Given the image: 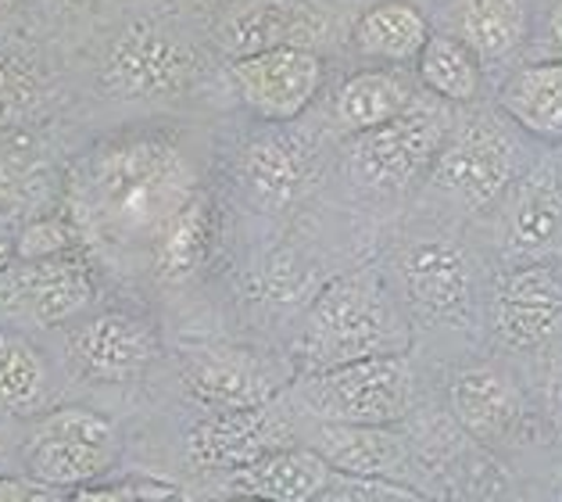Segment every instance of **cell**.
Wrapping results in <instances>:
<instances>
[{
	"instance_id": "obj_1",
	"label": "cell",
	"mask_w": 562,
	"mask_h": 502,
	"mask_svg": "<svg viewBox=\"0 0 562 502\" xmlns=\"http://www.w3.org/2000/svg\"><path fill=\"white\" fill-rule=\"evenodd\" d=\"M190 194L187 161L161 137L112 141L87 166L90 209L101 226L126 237H155Z\"/></svg>"
},
{
	"instance_id": "obj_2",
	"label": "cell",
	"mask_w": 562,
	"mask_h": 502,
	"mask_svg": "<svg viewBox=\"0 0 562 502\" xmlns=\"http://www.w3.org/2000/svg\"><path fill=\"white\" fill-rule=\"evenodd\" d=\"M119 459L115 424L83 405H65L40 416L22 445L25 478L40 488H72L98 484Z\"/></svg>"
},
{
	"instance_id": "obj_3",
	"label": "cell",
	"mask_w": 562,
	"mask_h": 502,
	"mask_svg": "<svg viewBox=\"0 0 562 502\" xmlns=\"http://www.w3.org/2000/svg\"><path fill=\"white\" fill-rule=\"evenodd\" d=\"M194 79V51L155 22L126 25L104 54L101 83L115 98H172Z\"/></svg>"
},
{
	"instance_id": "obj_4",
	"label": "cell",
	"mask_w": 562,
	"mask_h": 502,
	"mask_svg": "<svg viewBox=\"0 0 562 502\" xmlns=\"http://www.w3.org/2000/svg\"><path fill=\"white\" fill-rule=\"evenodd\" d=\"M323 83V62L308 47H277L233 62V87L255 115L286 122L301 115Z\"/></svg>"
},
{
	"instance_id": "obj_5",
	"label": "cell",
	"mask_w": 562,
	"mask_h": 502,
	"mask_svg": "<svg viewBox=\"0 0 562 502\" xmlns=\"http://www.w3.org/2000/svg\"><path fill=\"white\" fill-rule=\"evenodd\" d=\"M0 302L44 327H58L93 302V277L76 255L22 263L0 277Z\"/></svg>"
},
{
	"instance_id": "obj_6",
	"label": "cell",
	"mask_w": 562,
	"mask_h": 502,
	"mask_svg": "<svg viewBox=\"0 0 562 502\" xmlns=\"http://www.w3.org/2000/svg\"><path fill=\"white\" fill-rule=\"evenodd\" d=\"M72 362L93 381H130L155 356V334L130 312H98L72 331Z\"/></svg>"
},
{
	"instance_id": "obj_7",
	"label": "cell",
	"mask_w": 562,
	"mask_h": 502,
	"mask_svg": "<svg viewBox=\"0 0 562 502\" xmlns=\"http://www.w3.org/2000/svg\"><path fill=\"white\" fill-rule=\"evenodd\" d=\"M277 449H283V427L262 405L215 413L187 434V453L198 467H223L229 473Z\"/></svg>"
},
{
	"instance_id": "obj_8",
	"label": "cell",
	"mask_w": 562,
	"mask_h": 502,
	"mask_svg": "<svg viewBox=\"0 0 562 502\" xmlns=\"http://www.w3.org/2000/svg\"><path fill=\"white\" fill-rule=\"evenodd\" d=\"M308 405L334 424H376L387 416L394 399V370L391 362L355 359L345 366L319 370L308 384Z\"/></svg>"
},
{
	"instance_id": "obj_9",
	"label": "cell",
	"mask_w": 562,
	"mask_h": 502,
	"mask_svg": "<svg viewBox=\"0 0 562 502\" xmlns=\"http://www.w3.org/2000/svg\"><path fill=\"white\" fill-rule=\"evenodd\" d=\"M315 30V15L301 0H244L215 25V44L233 62L277 47H301L297 40Z\"/></svg>"
},
{
	"instance_id": "obj_10",
	"label": "cell",
	"mask_w": 562,
	"mask_h": 502,
	"mask_svg": "<svg viewBox=\"0 0 562 502\" xmlns=\"http://www.w3.org/2000/svg\"><path fill=\"white\" fill-rule=\"evenodd\" d=\"M334 473L337 470L315 449H277L233 470L229 492L266 502H315V495L334 481Z\"/></svg>"
},
{
	"instance_id": "obj_11",
	"label": "cell",
	"mask_w": 562,
	"mask_h": 502,
	"mask_svg": "<svg viewBox=\"0 0 562 502\" xmlns=\"http://www.w3.org/2000/svg\"><path fill=\"white\" fill-rule=\"evenodd\" d=\"M183 381L194 399L212 405L215 413L258 410L272 395V381L258 370V362L233 352H201L183 366Z\"/></svg>"
},
{
	"instance_id": "obj_12",
	"label": "cell",
	"mask_w": 562,
	"mask_h": 502,
	"mask_svg": "<svg viewBox=\"0 0 562 502\" xmlns=\"http://www.w3.org/2000/svg\"><path fill=\"white\" fill-rule=\"evenodd\" d=\"M212 244V212L201 194H190L155 234V274L166 283H183L201 269Z\"/></svg>"
},
{
	"instance_id": "obj_13",
	"label": "cell",
	"mask_w": 562,
	"mask_h": 502,
	"mask_svg": "<svg viewBox=\"0 0 562 502\" xmlns=\"http://www.w3.org/2000/svg\"><path fill=\"white\" fill-rule=\"evenodd\" d=\"M50 399V366L22 334L0 331V413L36 416Z\"/></svg>"
},
{
	"instance_id": "obj_14",
	"label": "cell",
	"mask_w": 562,
	"mask_h": 502,
	"mask_svg": "<svg viewBox=\"0 0 562 502\" xmlns=\"http://www.w3.org/2000/svg\"><path fill=\"white\" fill-rule=\"evenodd\" d=\"M362 334H366V312H362L359 294L334 283V288L323 294L319 309H315L312 337H308L315 359L323 362L319 370L359 359V348L355 345L362 342Z\"/></svg>"
},
{
	"instance_id": "obj_15",
	"label": "cell",
	"mask_w": 562,
	"mask_h": 502,
	"mask_svg": "<svg viewBox=\"0 0 562 502\" xmlns=\"http://www.w3.org/2000/svg\"><path fill=\"white\" fill-rule=\"evenodd\" d=\"M308 158L305 147L297 141L283 137V133H272L248 147V158H244V176H248V187L272 205H283L297 194L301 180H305Z\"/></svg>"
},
{
	"instance_id": "obj_16",
	"label": "cell",
	"mask_w": 562,
	"mask_h": 502,
	"mask_svg": "<svg viewBox=\"0 0 562 502\" xmlns=\"http://www.w3.org/2000/svg\"><path fill=\"white\" fill-rule=\"evenodd\" d=\"M397 104H402V90L383 72H362L337 90V119L345 122L348 130L383 126V122L394 119Z\"/></svg>"
},
{
	"instance_id": "obj_17",
	"label": "cell",
	"mask_w": 562,
	"mask_h": 502,
	"mask_svg": "<svg viewBox=\"0 0 562 502\" xmlns=\"http://www.w3.org/2000/svg\"><path fill=\"white\" fill-rule=\"evenodd\" d=\"M423 40V22L416 19V11H408L402 4H383L376 11H369L359 25V44L369 54L380 58H408Z\"/></svg>"
},
{
	"instance_id": "obj_18",
	"label": "cell",
	"mask_w": 562,
	"mask_h": 502,
	"mask_svg": "<svg viewBox=\"0 0 562 502\" xmlns=\"http://www.w3.org/2000/svg\"><path fill=\"white\" fill-rule=\"evenodd\" d=\"M44 101V76L25 54L0 47V126L36 112Z\"/></svg>"
},
{
	"instance_id": "obj_19",
	"label": "cell",
	"mask_w": 562,
	"mask_h": 502,
	"mask_svg": "<svg viewBox=\"0 0 562 502\" xmlns=\"http://www.w3.org/2000/svg\"><path fill=\"white\" fill-rule=\"evenodd\" d=\"M72 248V230L61 220H36L22 230V237L15 241L19 259L36 263V259H54V255H68Z\"/></svg>"
},
{
	"instance_id": "obj_20",
	"label": "cell",
	"mask_w": 562,
	"mask_h": 502,
	"mask_svg": "<svg viewBox=\"0 0 562 502\" xmlns=\"http://www.w3.org/2000/svg\"><path fill=\"white\" fill-rule=\"evenodd\" d=\"M172 488L161 484H83L72 488L65 502H166Z\"/></svg>"
},
{
	"instance_id": "obj_21",
	"label": "cell",
	"mask_w": 562,
	"mask_h": 502,
	"mask_svg": "<svg viewBox=\"0 0 562 502\" xmlns=\"http://www.w3.org/2000/svg\"><path fill=\"white\" fill-rule=\"evenodd\" d=\"M427 76L434 79L437 87L462 93L465 90V62H462V54L451 51L448 44H434L430 54H427Z\"/></svg>"
},
{
	"instance_id": "obj_22",
	"label": "cell",
	"mask_w": 562,
	"mask_h": 502,
	"mask_svg": "<svg viewBox=\"0 0 562 502\" xmlns=\"http://www.w3.org/2000/svg\"><path fill=\"white\" fill-rule=\"evenodd\" d=\"M33 495H36L33 481H19V478L0 473V502H33Z\"/></svg>"
},
{
	"instance_id": "obj_23",
	"label": "cell",
	"mask_w": 562,
	"mask_h": 502,
	"mask_svg": "<svg viewBox=\"0 0 562 502\" xmlns=\"http://www.w3.org/2000/svg\"><path fill=\"white\" fill-rule=\"evenodd\" d=\"M315 502H366L362 492H351V488H340V484H326L319 495H315Z\"/></svg>"
},
{
	"instance_id": "obj_24",
	"label": "cell",
	"mask_w": 562,
	"mask_h": 502,
	"mask_svg": "<svg viewBox=\"0 0 562 502\" xmlns=\"http://www.w3.org/2000/svg\"><path fill=\"white\" fill-rule=\"evenodd\" d=\"M15 241H8V237H0V277L11 269V259H15Z\"/></svg>"
},
{
	"instance_id": "obj_25",
	"label": "cell",
	"mask_w": 562,
	"mask_h": 502,
	"mask_svg": "<svg viewBox=\"0 0 562 502\" xmlns=\"http://www.w3.org/2000/svg\"><path fill=\"white\" fill-rule=\"evenodd\" d=\"M226 502H266V499H251V495H233V499H226Z\"/></svg>"
},
{
	"instance_id": "obj_26",
	"label": "cell",
	"mask_w": 562,
	"mask_h": 502,
	"mask_svg": "<svg viewBox=\"0 0 562 502\" xmlns=\"http://www.w3.org/2000/svg\"><path fill=\"white\" fill-rule=\"evenodd\" d=\"M11 8V0H0V11H8Z\"/></svg>"
}]
</instances>
